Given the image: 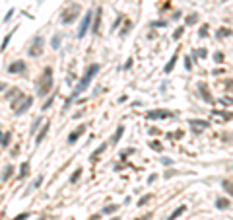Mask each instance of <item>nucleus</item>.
<instances>
[{
    "instance_id": "1",
    "label": "nucleus",
    "mask_w": 233,
    "mask_h": 220,
    "mask_svg": "<svg viewBox=\"0 0 233 220\" xmlns=\"http://www.w3.org/2000/svg\"><path fill=\"white\" fill-rule=\"evenodd\" d=\"M52 68L51 66H47L45 70H43V74H41V78H39V82H37V96L39 98H43V96H47L49 92L52 90Z\"/></svg>"
},
{
    "instance_id": "2",
    "label": "nucleus",
    "mask_w": 233,
    "mask_h": 220,
    "mask_svg": "<svg viewBox=\"0 0 233 220\" xmlns=\"http://www.w3.org/2000/svg\"><path fill=\"white\" fill-rule=\"evenodd\" d=\"M10 105H12V109H14L16 115H23V113H25V111H27V109L33 105V98H31V96H25V94H22V92H19L18 98L12 99V103H10Z\"/></svg>"
},
{
    "instance_id": "3",
    "label": "nucleus",
    "mask_w": 233,
    "mask_h": 220,
    "mask_svg": "<svg viewBox=\"0 0 233 220\" xmlns=\"http://www.w3.org/2000/svg\"><path fill=\"white\" fill-rule=\"evenodd\" d=\"M99 68H101V66H99V64H95V62L88 66V70L84 72V76H82V80H80L78 88L74 90V96H78L80 92H84V90L88 88L89 84H91V78H93V76H95V74H97V72H99ZM74 96H72V98H74Z\"/></svg>"
},
{
    "instance_id": "4",
    "label": "nucleus",
    "mask_w": 233,
    "mask_h": 220,
    "mask_svg": "<svg viewBox=\"0 0 233 220\" xmlns=\"http://www.w3.org/2000/svg\"><path fill=\"white\" fill-rule=\"evenodd\" d=\"M80 12H82V6H80V4H72V8H68V10L62 12L60 22H62V24H72V22L80 16Z\"/></svg>"
},
{
    "instance_id": "5",
    "label": "nucleus",
    "mask_w": 233,
    "mask_h": 220,
    "mask_svg": "<svg viewBox=\"0 0 233 220\" xmlns=\"http://www.w3.org/2000/svg\"><path fill=\"white\" fill-rule=\"evenodd\" d=\"M91 20H93V10H88L86 16L82 18V24H80V28H78V33H76V37H78V39H84L86 37V33H88L89 25H91Z\"/></svg>"
},
{
    "instance_id": "6",
    "label": "nucleus",
    "mask_w": 233,
    "mask_h": 220,
    "mask_svg": "<svg viewBox=\"0 0 233 220\" xmlns=\"http://www.w3.org/2000/svg\"><path fill=\"white\" fill-rule=\"evenodd\" d=\"M43 43H45V39L39 35V37H33V41H31V47L27 49V55L29 56H39L43 53Z\"/></svg>"
},
{
    "instance_id": "7",
    "label": "nucleus",
    "mask_w": 233,
    "mask_h": 220,
    "mask_svg": "<svg viewBox=\"0 0 233 220\" xmlns=\"http://www.w3.org/2000/svg\"><path fill=\"white\" fill-rule=\"evenodd\" d=\"M6 70H8L10 74H19V72L25 70V62H23V61H14L12 64H8Z\"/></svg>"
},
{
    "instance_id": "8",
    "label": "nucleus",
    "mask_w": 233,
    "mask_h": 220,
    "mask_svg": "<svg viewBox=\"0 0 233 220\" xmlns=\"http://www.w3.org/2000/svg\"><path fill=\"white\" fill-rule=\"evenodd\" d=\"M84 132H86V125H82L80 129H76V131H72V132L68 135V144H74V142L78 140L80 136L84 135Z\"/></svg>"
},
{
    "instance_id": "9",
    "label": "nucleus",
    "mask_w": 233,
    "mask_h": 220,
    "mask_svg": "<svg viewBox=\"0 0 233 220\" xmlns=\"http://www.w3.org/2000/svg\"><path fill=\"white\" fill-rule=\"evenodd\" d=\"M171 111H161V109H155V111L148 113V119H161V117H171Z\"/></svg>"
},
{
    "instance_id": "10",
    "label": "nucleus",
    "mask_w": 233,
    "mask_h": 220,
    "mask_svg": "<svg viewBox=\"0 0 233 220\" xmlns=\"http://www.w3.org/2000/svg\"><path fill=\"white\" fill-rule=\"evenodd\" d=\"M60 41H62V35H60V33H56L55 37L51 39V47L52 49H60Z\"/></svg>"
},
{
    "instance_id": "11",
    "label": "nucleus",
    "mask_w": 233,
    "mask_h": 220,
    "mask_svg": "<svg viewBox=\"0 0 233 220\" xmlns=\"http://www.w3.org/2000/svg\"><path fill=\"white\" fill-rule=\"evenodd\" d=\"M49 127H51V125H49V123H45V127L41 129V132H39V135H37V138H35V142H37V144L43 140V138H45V135L49 132Z\"/></svg>"
},
{
    "instance_id": "12",
    "label": "nucleus",
    "mask_w": 233,
    "mask_h": 220,
    "mask_svg": "<svg viewBox=\"0 0 233 220\" xmlns=\"http://www.w3.org/2000/svg\"><path fill=\"white\" fill-rule=\"evenodd\" d=\"M185 211H186V206H185V205H183V206H179V208H175V211L171 212V216H169L167 220H175V218H177V216H181V214H183V212H185Z\"/></svg>"
},
{
    "instance_id": "13",
    "label": "nucleus",
    "mask_w": 233,
    "mask_h": 220,
    "mask_svg": "<svg viewBox=\"0 0 233 220\" xmlns=\"http://www.w3.org/2000/svg\"><path fill=\"white\" fill-rule=\"evenodd\" d=\"M95 14H97V18H93V20H95V24H93V31L99 33V22H101V14H103L101 8H97V12H95Z\"/></svg>"
},
{
    "instance_id": "14",
    "label": "nucleus",
    "mask_w": 233,
    "mask_h": 220,
    "mask_svg": "<svg viewBox=\"0 0 233 220\" xmlns=\"http://www.w3.org/2000/svg\"><path fill=\"white\" fill-rule=\"evenodd\" d=\"M16 31V29H14ZM14 31H10L8 35H6L4 39H2V45H0V51H6V47H8V43H10V39H12V35H14Z\"/></svg>"
},
{
    "instance_id": "15",
    "label": "nucleus",
    "mask_w": 233,
    "mask_h": 220,
    "mask_svg": "<svg viewBox=\"0 0 233 220\" xmlns=\"http://www.w3.org/2000/svg\"><path fill=\"white\" fill-rule=\"evenodd\" d=\"M10 144V132H2V136H0V146H8Z\"/></svg>"
},
{
    "instance_id": "16",
    "label": "nucleus",
    "mask_w": 233,
    "mask_h": 220,
    "mask_svg": "<svg viewBox=\"0 0 233 220\" xmlns=\"http://www.w3.org/2000/svg\"><path fill=\"white\" fill-rule=\"evenodd\" d=\"M27 173H29V162H25V164L19 168V177H25Z\"/></svg>"
},
{
    "instance_id": "17",
    "label": "nucleus",
    "mask_w": 233,
    "mask_h": 220,
    "mask_svg": "<svg viewBox=\"0 0 233 220\" xmlns=\"http://www.w3.org/2000/svg\"><path fill=\"white\" fill-rule=\"evenodd\" d=\"M103 150H105V144H101V146H99V148H97V150H95V152H93V154H91V156H89V160H91V162H95V160H97V156H99V154H101Z\"/></svg>"
},
{
    "instance_id": "18",
    "label": "nucleus",
    "mask_w": 233,
    "mask_h": 220,
    "mask_svg": "<svg viewBox=\"0 0 233 220\" xmlns=\"http://www.w3.org/2000/svg\"><path fill=\"white\" fill-rule=\"evenodd\" d=\"M12 173H14V166H8V168L4 169V175H2V179H4V181H6V179H10V177H12Z\"/></svg>"
},
{
    "instance_id": "19",
    "label": "nucleus",
    "mask_w": 233,
    "mask_h": 220,
    "mask_svg": "<svg viewBox=\"0 0 233 220\" xmlns=\"http://www.w3.org/2000/svg\"><path fill=\"white\" fill-rule=\"evenodd\" d=\"M224 189L229 193V195H233V181L231 179H227V181H224Z\"/></svg>"
},
{
    "instance_id": "20",
    "label": "nucleus",
    "mask_w": 233,
    "mask_h": 220,
    "mask_svg": "<svg viewBox=\"0 0 233 220\" xmlns=\"http://www.w3.org/2000/svg\"><path fill=\"white\" fill-rule=\"evenodd\" d=\"M41 183H43V175H39V177L35 179V181H33L31 185H29V191H33V189H37L39 185H41Z\"/></svg>"
},
{
    "instance_id": "21",
    "label": "nucleus",
    "mask_w": 233,
    "mask_h": 220,
    "mask_svg": "<svg viewBox=\"0 0 233 220\" xmlns=\"http://www.w3.org/2000/svg\"><path fill=\"white\" fill-rule=\"evenodd\" d=\"M216 205H218V208H227V206H229V201H227V199H218V201H216Z\"/></svg>"
},
{
    "instance_id": "22",
    "label": "nucleus",
    "mask_w": 233,
    "mask_h": 220,
    "mask_svg": "<svg viewBox=\"0 0 233 220\" xmlns=\"http://www.w3.org/2000/svg\"><path fill=\"white\" fill-rule=\"evenodd\" d=\"M80 175H82V168H78V169H76V172H74V175L70 177V183H76V181H78V179H80Z\"/></svg>"
},
{
    "instance_id": "23",
    "label": "nucleus",
    "mask_w": 233,
    "mask_h": 220,
    "mask_svg": "<svg viewBox=\"0 0 233 220\" xmlns=\"http://www.w3.org/2000/svg\"><path fill=\"white\" fill-rule=\"evenodd\" d=\"M122 132H124V127H119V129H116V132H115V135H113V142H116V140H119Z\"/></svg>"
},
{
    "instance_id": "24",
    "label": "nucleus",
    "mask_w": 233,
    "mask_h": 220,
    "mask_svg": "<svg viewBox=\"0 0 233 220\" xmlns=\"http://www.w3.org/2000/svg\"><path fill=\"white\" fill-rule=\"evenodd\" d=\"M175 61H177V55H173V59L169 61V64L165 66V72H171V70H173V66H175Z\"/></svg>"
},
{
    "instance_id": "25",
    "label": "nucleus",
    "mask_w": 233,
    "mask_h": 220,
    "mask_svg": "<svg viewBox=\"0 0 233 220\" xmlns=\"http://www.w3.org/2000/svg\"><path fill=\"white\" fill-rule=\"evenodd\" d=\"M116 206L119 205H109V206H105V208H103V214H109V212H113V211H116Z\"/></svg>"
},
{
    "instance_id": "26",
    "label": "nucleus",
    "mask_w": 233,
    "mask_h": 220,
    "mask_svg": "<svg viewBox=\"0 0 233 220\" xmlns=\"http://www.w3.org/2000/svg\"><path fill=\"white\" fill-rule=\"evenodd\" d=\"M52 101H55V96H52V98H49V99H47L45 103H43V111H45V109H49V107H51V105H52Z\"/></svg>"
},
{
    "instance_id": "27",
    "label": "nucleus",
    "mask_w": 233,
    "mask_h": 220,
    "mask_svg": "<svg viewBox=\"0 0 233 220\" xmlns=\"http://www.w3.org/2000/svg\"><path fill=\"white\" fill-rule=\"evenodd\" d=\"M196 20H198V16H196V14H191V16H188V18H186V24L191 25V24H194Z\"/></svg>"
},
{
    "instance_id": "28",
    "label": "nucleus",
    "mask_w": 233,
    "mask_h": 220,
    "mask_svg": "<svg viewBox=\"0 0 233 220\" xmlns=\"http://www.w3.org/2000/svg\"><path fill=\"white\" fill-rule=\"evenodd\" d=\"M39 125H41V117H37V119H35V121H33V127H31V132H35V131H37V127Z\"/></svg>"
},
{
    "instance_id": "29",
    "label": "nucleus",
    "mask_w": 233,
    "mask_h": 220,
    "mask_svg": "<svg viewBox=\"0 0 233 220\" xmlns=\"http://www.w3.org/2000/svg\"><path fill=\"white\" fill-rule=\"evenodd\" d=\"M12 16H14V8H10L8 12H6V16H4V24L8 22V20H12Z\"/></svg>"
},
{
    "instance_id": "30",
    "label": "nucleus",
    "mask_w": 233,
    "mask_h": 220,
    "mask_svg": "<svg viewBox=\"0 0 233 220\" xmlns=\"http://www.w3.org/2000/svg\"><path fill=\"white\" fill-rule=\"evenodd\" d=\"M150 201V195H144V197H142V199H140V201H138V206H144L146 205V203H148Z\"/></svg>"
},
{
    "instance_id": "31",
    "label": "nucleus",
    "mask_w": 233,
    "mask_h": 220,
    "mask_svg": "<svg viewBox=\"0 0 233 220\" xmlns=\"http://www.w3.org/2000/svg\"><path fill=\"white\" fill-rule=\"evenodd\" d=\"M191 125H192V127H194V125H198V127H208V123H206V121H194V119H192Z\"/></svg>"
},
{
    "instance_id": "32",
    "label": "nucleus",
    "mask_w": 233,
    "mask_h": 220,
    "mask_svg": "<svg viewBox=\"0 0 233 220\" xmlns=\"http://www.w3.org/2000/svg\"><path fill=\"white\" fill-rule=\"evenodd\" d=\"M29 216H31V214H29V212H23V214H18V216H16L14 220H27Z\"/></svg>"
},
{
    "instance_id": "33",
    "label": "nucleus",
    "mask_w": 233,
    "mask_h": 220,
    "mask_svg": "<svg viewBox=\"0 0 233 220\" xmlns=\"http://www.w3.org/2000/svg\"><path fill=\"white\" fill-rule=\"evenodd\" d=\"M183 31H185V28H179L177 31L173 33V37H175V39H179V37H181V35H183Z\"/></svg>"
},
{
    "instance_id": "34",
    "label": "nucleus",
    "mask_w": 233,
    "mask_h": 220,
    "mask_svg": "<svg viewBox=\"0 0 233 220\" xmlns=\"http://www.w3.org/2000/svg\"><path fill=\"white\" fill-rule=\"evenodd\" d=\"M224 35H231V31H229V29H219L218 37H224Z\"/></svg>"
},
{
    "instance_id": "35",
    "label": "nucleus",
    "mask_w": 233,
    "mask_h": 220,
    "mask_svg": "<svg viewBox=\"0 0 233 220\" xmlns=\"http://www.w3.org/2000/svg\"><path fill=\"white\" fill-rule=\"evenodd\" d=\"M185 66H186V70H191V68H192V64H191V56H186V59H185Z\"/></svg>"
},
{
    "instance_id": "36",
    "label": "nucleus",
    "mask_w": 233,
    "mask_h": 220,
    "mask_svg": "<svg viewBox=\"0 0 233 220\" xmlns=\"http://www.w3.org/2000/svg\"><path fill=\"white\" fill-rule=\"evenodd\" d=\"M214 59H216V62H221V61H224V55H221V53H216Z\"/></svg>"
},
{
    "instance_id": "37",
    "label": "nucleus",
    "mask_w": 233,
    "mask_h": 220,
    "mask_svg": "<svg viewBox=\"0 0 233 220\" xmlns=\"http://www.w3.org/2000/svg\"><path fill=\"white\" fill-rule=\"evenodd\" d=\"M161 162H163V164H165V166H171V164H173V162H171V160H169V158H163Z\"/></svg>"
},
{
    "instance_id": "38",
    "label": "nucleus",
    "mask_w": 233,
    "mask_h": 220,
    "mask_svg": "<svg viewBox=\"0 0 233 220\" xmlns=\"http://www.w3.org/2000/svg\"><path fill=\"white\" fill-rule=\"evenodd\" d=\"M132 66V59H128V61H126V64H124V68H130Z\"/></svg>"
},
{
    "instance_id": "39",
    "label": "nucleus",
    "mask_w": 233,
    "mask_h": 220,
    "mask_svg": "<svg viewBox=\"0 0 233 220\" xmlns=\"http://www.w3.org/2000/svg\"><path fill=\"white\" fill-rule=\"evenodd\" d=\"M206 29H208V28H206V25H204V28L200 29V35H202V37H204V35H208V33H206Z\"/></svg>"
},
{
    "instance_id": "40",
    "label": "nucleus",
    "mask_w": 233,
    "mask_h": 220,
    "mask_svg": "<svg viewBox=\"0 0 233 220\" xmlns=\"http://www.w3.org/2000/svg\"><path fill=\"white\" fill-rule=\"evenodd\" d=\"M152 218V214H146V216H142V218H138V220H150Z\"/></svg>"
},
{
    "instance_id": "41",
    "label": "nucleus",
    "mask_w": 233,
    "mask_h": 220,
    "mask_svg": "<svg viewBox=\"0 0 233 220\" xmlns=\"http://www.w3.org/2000/svg\"><path fill=\"white\" fill-rule=\"evenodd\" d=\"M2 90H6V84H4V82H0V92H2Z\"/></svg>"
},
{
    "instance_id": "42",
    "label": "nucleus",
    "mask_w": 233,
    "mask_h": 220,
    "mask_svg": "<svg viewBox=\"0 0 233 220\" xmlns=\"http://www.w3.org/2000/svg\"><path fill=\"white\" fill-rule=\"evenodd\" d=\"M0 136H2V131H0Z\"/></svg>"
}]
</instances>
